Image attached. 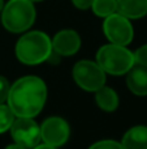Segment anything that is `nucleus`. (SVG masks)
Returning <instances> with one entry per match:
<instances>
[{"label":"nucleus","instance_id":"f257e3e1","mask_svg":"<svg viewBox=\"0 0 147 149\" xmlns=\"http://www.w3.org/2000/svg\"><path fill=\"white\" fill-rule=\"evenodd\" d=\"M47 98V88L42 79L25 76L9 88L7 102L17 118H34L43 109Z\"/></svg>","mask_w":147,"mask_h":149},{"label":"nucleus","instance_id":"f03ea898","mask_svg":"<svg viewBox=\"0 0 147 149\" xmlns=\"http://www.w3.org/2000/svg\"><path fill=\"white\" fill-rule=\"evenodd\" d=\"M52 54L51 38L43 31L25 33L16 45V56L21 63L35 65L48 60Z\"/></svg>","mask_w":147,"mask_h":149},{"label":"nucleus","instance_id":"7ed1b4c3","mask_svg":"<svg viewBox=\"0 0 147 149\" xmlns=\"http://www.w3.org/2000/svg\"><path fill=\"white\" fill-rule=\"evenodd\" d=\"M96 63L106 73L121 76L128 73L133 68L134 55L126 46L108 43L99 49L96 54Z\"/></svg>","mask_w":147,"mask_h":149},{"label":"nucleus","instance_id":"20e7f679","mask_svg":"<svg viewBox=\"0 0 147 149\" xmlns=\"http://www.w3.org/2000/svg\"><path fill=\"white\" fill-rule=\"evenodd\" d=\"M34 21L35 8L29 0H9L1 10V24L10 33H23Z\"/></svg>","mask_w":147,"mask_h":149},{"label":"nucleus","instance_id":"39448f33","mask_svg":"<svg viewBox=\"0 0 147 149\" xmlns=\"http://www.w3.org/2000/svg\"><path fill=\"white\" fill-rule=\"evenodd\" d=\"M73 79L83 90L96 92L106 85V72L96 62L80 60L73 67Z\"/></svg>","mask_w":147,"mask_h":149},{"label":"nucleus","instance_id":"423d86ee","mask_svg":"<svg viewBox=\"0 0 147 149\" xmlns=\"http://www.w3.org/2000/svg\"><path fill=\"white\" fill-rule=\"evenodd\" d=\"M103 31L111 43L119 46H128L134 36L130 20L117 12L106 17L103 22Z\"/></svg>","mask_w":147,"mask_h":149},{"label":"nucleus","instance_id":"0eeeda50","mask_svg":"<svg viewBox=\"0 0 147 149\" xmlns=\"http://www.w3.org/2000/svg\"><path fill=\"white\" fill-rule=\"evenodd\" d=\"M16 144L26 149H33L41 141V127L33 118H16L9 128Z\"/></svg>","mask_w":147,"mask_h":149},{"label":"nucleus","instance_id":"6e6552de","mask_svg":"<svg viewBox=\"0 0 147 149\" xmlns=\"http://www.w3.org/2000/svg\"><path fill=\"white\" fill-rule=\"evenodd\" d=\"M70 135L69 124L60 116L47 118L41 126V139L52 147H61L68 141Z\"/></svg>","mask_w":147,"mask_h":149},{"label":"nucleus","instance_id":"1a4fd4ad","mask_svg":"<svg viewBox=\"0 0 147 149\" xmlns=\"http://www.w3.org/2000/svg\"><path fill=\"white\" fill-rule=\"evenodd\" d=\"M52 51L59 56H72L80 50L81 38L77 31L72 29H65L56 33L54 39H51Z\"/></svg>","mask_w":147,"mask_h":149},{"label":"nucleus","instance_id":"9d476101","mask_svg":"<svg viewBox=\"0 0 147 149\" xmlns=\"http://www.w3.org/2000/svg\"><path fill=\"white\" fill-rule=\"evenodd\" d=\"M126 85L135 95H147V68L134 64L128 72Z\"/></svg>","mask_w":147,"mask_h":149},{"label":"nucleus","instance_id":"9b49d317","mask_svg":"<svg viewBox=\"0 0 147 149\" xmlns=\"http://www.w3.org/2000/svg\"><path fill=\"white\" fill-rule=\"evenodd\" d=\"M117 13L129 20H138L147 15V0H116Z\"/></svg>","mask_w":147,"mask_h":149},{"label":"nucleus","instance_id":"f8f14e48","mask_svg":"<svg viewBox=\"0 0 147 149\" xmlns=\"http://www.w3.org/2000/svg\"><path fill=\"white\" fill-rule=\"evenodd\" d=\"M121 145L124 149H147V127L134 126L125 132Z\"/></svg>","mask_w":147,"mask_h":149},{"label":"nucleus","instance_id":"ddd939ff","mask_svg":"<svg viewBox=\"0 0 147 149\" xmlns=\"http://www.w3.org/2000/svg\"><path fill=\"white\" fill-rule=\"evenodd\" d=\"M95 101L96 105L102 109L103 111H115L119 106V95L112 88L102 86L99 90L95 92Z\"/></svg>","mask_w":147,"mask_h":149},{"label":"nucleus","instance_id":"4468645a","mask_svg":"<svg viewBox=\"0 0 147 149\" xmlns=\"http://www.w3.org/2000/svg\"><path fill=\"white\" fill-rule=\"evenodd\" d=\"M91 9L96 16L106 18L116 13V0H94L93 4H91Z\"/></svg>","mask_w":147,"mask_h":149},{"label":"nucleus","instance_id":"2eb2a0df","mask_svg":"<svg viewBox=\"0 0 147 149\" xmlns=\"http://www.w3.org/2000/svg\"><path fill=\"white\" fill-rule=\"evenodd\" d=\"M14 119H16V116L12 113V110L9 109V106L4 105V103L0 105V134L8 131Z\"/></svg>","mask_w":147,"mask_h":149},{"label":"nucleus","instance_id":"dca6fc26","mask_svg":"<svg viewBox=\"0 0 147 149\" xmlns=\"http://www.w3.org/2000/svg\"><path fill=\"white\" fill-rule=\"evenodd\" d=\"M134 63L137 65H141V67L147 68V45H143L139 49H137L134 52Z\"/></svg>","mask_w":147,"mask_h":149},{"label":"nucleus","instance_id":"f3484780","mask_svg":"<svg viewBox=\"0 0 147 149\" xmlns=\"http://www.w3.org/2000/svg\"><path fill=\"white\" fill-rule=\"evenodd\" d=\"M89 149H124L121 143H117L115 140H100V141L93 144Z\"/></svg>","mask_w":147,"mask_h":149},{"label":"nucleus","instance_id":"a211bd4d","mask_svg":"<svg viewBox=\"0 0 147 149\" xmlns=\"http://www.w3.org/2000/svg\"><path fill=\"white\" fill-rule=\"evenodd\" d=\"M9 82L7 81V79L3 76H0V105L7 101L8 93H9Z\"/></svg>","mask_w":147,"mask_h":149},{"label":"nucleus","instance_id":"6ab92c4d","mask_svg":"<svg viewBox=\"0 0 147 149\" xmlns=\"http://www.w3.org/2000/svg\"><path fill=\"white\" fill-rule=\"evenodd\" d=\"M93 1L94 0H72L73 5H74L76 8H78V9H81V10H85V9L91 8Z\"/></svg>","mask_w":147,"mask_h":149},{"label":"nucleus","instance_id":"aec40b11","mask_svg":"<svg viewBox=\"0 0 147 149\" xmlns=\"http://www.w3.org/2000/svg\"><path fill=\"white\" fill-rule=\"evenodd\" d=\"M33 149H57L56 147H52V145H48V144H38L36 147H34Z\"/></svg>","mask_w":147,"mask_h":149},{"label":"nucleus","instance_id":"412c9836","mask_svg":"<svg viewBox=\"0 0 147 149\" xmlns=\"http://www.w3.org/2000/svg\"><path fill=\"white\" fill-rule=\"evenodd\" d=\"M5 149H26V148H23L22 145H18V144H16V143H14V144L8 145V147L5 148Z\"/></svg>","mask_w":147,"mask_h":149},{"label":"nucleus","instance_id":"4be33fe9","mask_svg":"<svg viewBox=\"0 0 147 149\" xmlns=\"http://www.w3.org/2000/svg\"><path fill=\"white\" fill-rule=\"evenodd\" d=\"M3 8H4V0H0V12L3 10Z\"/></svg>","mask_w":147,"mask_h":149},{"label":"nucleus","instance_id":"5701e85b","mask_svg":"<svg viewBox=\"0 0 147 149\" xmlns=\"http://www.w3.org/2000/svg\"><path fill=\"white\" fill-rule=\"evenodd\" d=\"M29 1H31V3H36V1H42V0H29Z\"/></svg>","mask_w":147,"mask_h":149}]
</instances>
